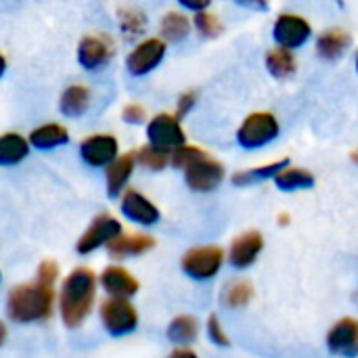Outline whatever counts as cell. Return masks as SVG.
I'll use <instances>...</instances> for the list:
<instances>
[{"mask_svg":"<svg viewBox=\"0 0 358 358\" xmlns=\"http://www.w3.org/2000/svg\"><path fill=\"white\" fill-rule=\"evenodd\" d=\"M96 296V277L90 268H76L65 279L59 296V310L63 325L69 329L80 327L92 310Z\"/></svg>","mask_w":358,"mask_h":358,"instance_id":"6da1fadb","label":"cell"},{"mask_svg":"<svg viewBox=\"0 0 358 358\" xmlns=\"http://www.w3.org/2000/svg\"><path fill=\"white\" fill-rule=\"evenodd\" d=\"M55 289L52 283L36 279V283L17 285L6 298V315L15 323L44 321L52 315Z\"/></svg>","mask_w":358,"mask_h":358,"instance_id":"7a4b0ae2","label":"cell"},{"mask_svg":"<svg viewBox=\"0 0 358 358\" xmlns=\"http://www.w3.org/2000/svg\"><path fill=\"white\" fill-rule=\"evenodd\" d=\"M279 136V122L273 113H252L237 130V143L243 149H260Z\"/></svg>","mask_w":358,"mask_h":358,"instance_id":"3957f363","label":"cell"},{"mask_svg":"<svg viewBox=\"0 0 358 358\" xmlns=\"http://www.w3.org/2000/svg\"><path fill=\"white\" fill-rule=\"evenodd\" d=\"M101 321H103V327L107 334L120 338V336H128L136 329L138 313L126 298L111 296L101 306Z\"/></svg>","mask_w":358,"mask_h":358,"instance_id":"277c9868","label":"cell"},{"mask_svg":"<svg viewBox=\"0 0 358 358\" xmlns=\"http://www.w3.org/2000/svg\"><path fill=\"white\" fill-rule=\"evenodd\" d=\"M222 260H224V252L216 245H206V248H195V250H189L182 260H180V266L185 271V275H189L191 279H197V281H206V279H212L220 266H222Z\"/></svg>","mask_w":358,"mask_h":358,"instance_id":"5b68a950","label":"cell"},{"mask_svg":"<svg viewBox=\"0 0 358 358\" xmlns=\"http://www.w3.org/2000/svg\"><path fill=\"white\" fill-rule=\"evenodd\" d=\"M224 178V166L216 159H212L208 153L195 159L185 168V180L189 189L197 193H210L214 191Z\"/></svg>","mask_w":358,"mask_h":358,"instance_id":"8992f818","label":"cell"},{"mask_svg":"<svg viewBox=\"0 0 358 358\" xmlns=\"http://www.w3.org/2000/svg\"><path fill=\"white\" fill-rule=\"evenodd\" d=\"M120 235H122V224H120L113 216L101 214V216H96V218L90 222L88 231L78 239L76 250H78V254L86 256V254H90V252L103 248V245H109V243H111L115 237H120Z\"/></svg>","mask_w":358,"mask_h":358,"instance_id":"52a82bcc","label":"cell"},{"mask_svg":"<svg viewBox=\"0 0 358 358\" xmlns=\"http://www.w3.org/2000/svg\"><path fill=\"white\" fill-rule=\"evenodd\" d=\"M147 138L151 145H157V147H164L170 151H174L176 147L187 143V134H185L178 117L172 113H157L147 124Z\"/></svg>","mask_w":358,"mask_h":358,"instance_id":"ba28073f","label":"cell"},{"mask_svg":"<svg viewBox=\"0 0 358 358\" xmlns=\"http://www.w3.org/2000/svg\"><path fill=\"white\" fill-rule=\"evenodd\" d=\"M310 34H313L310 23L304 17L292 15V13L279 15L273 27V38L277 40V44L287 46V48L302 46L310 38Z\"/></svg>","mask_w":358,"mask_h":358,"instance_id":"9c48e42d","label":"cell"},{"mask_svg":"<svg viewBox=\"0 0 358 358\" xmlns=\"http://www.w3.org/2000/svg\"><path fill=\"white\" fill-rule=\"evenodd\" d=\"M166 55V40L164 38H151L141 42L126 59V67L132 76H145L151 69H155Z\"/></svg>","mask_w":358,"mask_h":358,"instance_id":"30bf717a","label":"cell"},{"mask_svg":"<svg viewBox=\"0 0 358 358\" xmlns=\"http://www.w3.org/2000/svg\"><path fill=\"white\" fill-rule=\"evenodd\" d=\"M80 157L92 168L107 166L117 157V138L111 134H92L82 141Z\"/></svg>","mask_w":358,"mask_h":358,"instance_id":"8fae6325","label":"cell"},{"mask_svg":"<svg viewBox=\"0 0 358 358\" xmlns=\"http://www.w3.org/2000/svg\"><path fill=\"white\" fill-rule=\"evenodd\" d=\"M327 348L334 355L357 357L358 355V319L346 317L338 321L327 334Z\"/></svg>","mask_w":358,"mask_h":358,"instance_id":"7c38bea8","label":"cell"},{"mask_svg":"<svg viewBox=\"0 0 358 358\" xmlns=\"http://www.w3.org/2000/svg\"><path fill=\"white\" fill-rule=\"evenodd\" d=\"M120 210L122 214L136 222V224H145V227H151L159 220V210L155 208V203H151L147 197H143L138 191L130 189L122 195V203H120Z\"/></svg>","mask_w":358,"mask_h":358,"instance_id":"4fadbf2b","label":"cell"},{"mask_svg":"<svg viewBox=\"0 0 358 358\" xmlns=\"http://www.w3.org/2000/svg\"><path fill=\"white\" fill-rule=\"evenodd\" d=\"M262 248H264L262 235L258 231H248L233 241L231 252H229V260L235 268H248L256 262Z\"/></svg>","mask_w":358,"mask_h":358,"instance_id":"5bb4252c","label":"cell"},{"mask_svg":"<svg viewBox=\"0 0 358 358\" xmlns=\"http://www.w3.org/2000/svg\"><path fill=\"white\" fill-rule=\"evenodd\" d=\"M111 59V42L101 36H86L78 44V61L84 69H99Z\"/></svg>","mask_w":358,"mask_h":358,"instance_id":"9a60e30c","label":"cell"},{"mask_svg":"<svg viewBox=\"0 0 358 358\" xmlns=\"http://www.w3.org/2000/svg\"><path fill=\"white\" fill-rule=\"evenodd\" d=\"M101 285L109 296L130 298L138 292V281L122 266H107L101 275Z\"/></svg>","mask_w":358,"mask_h":358,"instance_id":"2e32d148","label":"cell"},{"mask_svg":"<svg viewBox=\"0 0 358 358\" xmlns=\"http://www.w3.org/2000/svg\"><path fill=\"white\" fill-rule=\"evenodd\" d=\"M134 164H136V153H124L120 157H115L109 168H107V193L109 197H117L126 182L130 180V174L134 170Z\"/></svg>","mask_w":358,"mask_h":358,"instance_id":"e0dca14e","label":"cell"},{"mask_svg":"<svg viewBox=\"0 0 358 358\" xmlns=\"http://www.w3.org/2000/svg\"><path fill=\"white\" fill-rule=\"evenodd\" d=\"M153 245H155V241L147 235H120L107 245V250H109L111 258L122 260V258H130V256H141V254L153 250Z\"/></svg>","mask_w":358,"mask_h":358,"instance_id":"ac0fdd59","label":"cell"},{"mask_svg":"<svg viewBox=\"0 0 358 358\" xmlns=\"http://www.w3.org/2000/svg\"><path fill=\"white\" fill-rule=\"evenodd\" d=\"M350 42H352V38H350L348 31H344V29H340V27L327 29V31H323V34L319 36V40H317V52H319L323 59L334 61V59H340V57L348 50Z\"/></svg>","mask_w":358,"mask_h":358,"instance_id":"d6986e66","label":"cell"},{"mask_svg":"<svg viewBox=\"0 0 358 358\" xmlns=\"http://www.w3.org/2000/svg\"><path fill=\"white\" fill-rule=\"evenodd\" d=\"M67 141H69V132L61 124H44V126L31 130V134H29V143L40 151L61 147Z\"/></svg>","mask_w":358,"mask_h":358,"instance_id":"ffe728a7","label":"cell"},{"mask_svg":"<svg viewBox=\"0 0 358 358\" xmlns=\"http://www.w3.org/2000/svg\"><path fill=\"white\" fill-rule=\"evenodd\" d=\"M88 103H90V90L86 86L73 84V86H69V88L63 90L61 101H59V107H61V113L63 115H67V117H80L88 109Z\"/></svg>","mask_w":358,"mask_h":358,"instance_id":"44dd1931","label":"cell"},{"mask_svg":"<svg viewBox=\"0 0 358 358\" xmlns=\"http://www.w3.org/2000/svg\"><path fill=\"white\" fill-rule=\"evenodd\" d=\"M29 138L25 141L21 134L17 132H6L0 136V164L2 166H13V164H19L27 151H29Z\"/></svg>","mask_w":358,"mask_h":358,"instance_id":"7402d4cb","label":"cell"},{"mask_svg":"<svg viewBox=\"0 0 358 358\" xmlns=\"http://www.w3.org/2000/svg\"><path fill=\"white\" fill-rule=\"evenodd\" d=\"M266 67L279 80L289 78L296 71V57L292 55V48L279 44V48L268 50L266 52Z\"/></svg>","mask_w":358,"mask_h":358,"instance_id":"603a6c76","label":"cell"},{"mask_svg":"<svg viewBox=\"0 0 358 358\" xmlns=\"http://www.w3.org/2000/svg\"><path fill=\"white\" fill-rule=\"evenodd\" d=\"M197 334H199V323H197V319L191 317V315H180V317H176V319L170 323V327H168V340H170L172 344H180V346L191 344V342L197 338Z\"/></svg>","mask_w":358,"mask_h":358,"instance_id":"cb8c5ba5","label":"cell"},{"mask_svg":"<svg viewBox=\"0 0 358 358\" xmlns=\"http://www.w3.org/2000/svg\"><path fill=\"white\" fill-rule=\"evenodd\" d=\"M275 185L281 191H296V189H310L315 187V176L302 168H283L275 176Z\"/></svg>","mask_w":358,"mask_h":358,"instance_id":"d4e9b609","label":"cell"},{"mask_svg":"<svg viewBox=\"0 0 358 358\" xmlns=\"http://www.w3.org/2000/svg\"><path fill=\"white\" fill-rule=\"evenodd\" d=\"M287 164H289L287 159H279V162H273V164H266V166H260V168L237 172L233 176V182L239 185V187H245V185H256L260 180H266V178H275L283 168H287Z\"/></svg>","mask_w":358,"mask_h":358,"instance_id":"484cf974","label":"cell"},{"mask_svg":"<svg viewBox=\"0 0 358 358\" xmlns=\"http://www.w3.org/2000/svg\"><path fill=\"white\" fill-rule=\"evenodd\" d=\"M159 27H162V38H164L166 42H178V40H182V38L189 34L191 23H189V19H187L185 15L172 10V13L164 15Z\"/></svg>","mask_w":358,"mask_h":358,"instance_id":"4316f807","label":"cell"},{"mask_svg":"<svg viewBox=\"0 0 358 358\" xmlns=\"http://www.w3.org/2000/svg\"><path fill=\"white\" fill-rule=\"evenodd\" d=\"M172 159V153L170 149H164V147H157V145H147L143 149L136 151V162L149 170H162L168 166V162Z\"/></svg>","mask_w":358,"mask_h":358,"instance_id":"83f0119b","label":"cell"},{"mask_svg":"<svg viewBox=\"0 0 358 358\" xmlns=\"http://www.w3.org/2000/svg\"><path fill=\"white\" fill-rule=\"evenodd\" d=\"M252 285L248 281H233L222 292V304L229 308H243L252 300Z\"/></svg>","mask_w":358,"mask_h":358,"instance_id":"f1b7e54d","label":"cell"},{"mask_svg":"<svg viewBox=\"0 0 358 358\" xmlns=\"http://www.w3.org/2000/svg\"><path fill=\"white\" fill-rule=\"evenodd\" d=\"M201 155H206V151H201L199 147H191V145H180V147H176L174 151H172V159H170V164L174 166V168H180V170H185L189 164H193L195 159H199Z\"/></svg>","mask_w":358,"mask_h":358,"instance_id":"f546056e","label":"cell"},{"mask_svg":"<svg viewBox=\"0 0 358 358\" xmlns=\"http://www.w3.org/2000/svg\"><path fill=\"white\" fill-rule=\"evenodd\" d=\"M195 27H197V31L203 36V38H216L220 31H222V25H220V21L214 17V15H210V13H206V10H199L197 15H195Z\"/></svg>","mask_w":358,"mask_h":358,"instance_id":"4dcf8cb0","label":"cell"},{"mask_svg":"<svg viewBox=\"0 0 358 358\" xmlns=\"http://www.w3.org/2000/svg\"><path fill=\"white\" fill-rule=\"evenodd\" d=\"M208 336H210V340H212L214 344H218V346H229V338H227V334L222 331V325H220V321H218L216 315H212V317L208 319Z\"/></svg>","mask_w":358,"mask_h":358,"instance_id":"1f68e13d","label":"cell"},{"mask_svg":"<svg viewBox=\"0 0 358 358\" xmlns=\"http://www.w3.org/2000/svg\"><path fill=\"white\" fill-rule=\"evenodd\" d=\"M57 277H59V266H57V262L46 260V262H42V264L38 266V277H36V279H40V281H44V283H52V285H55Z\"/></svg>","mask_w":358,"mask_h":358,"instance_id":"d6a6232c","label":"cell"},{"mask_svg":"<svg viewBox=\"0 0 358 358\" xmlns=\"http://www.w3.org/2000/svg\"><path fill=\"white\" fill-rule=\"evenodd\" d=\"M122 120L126 124H141L145 122V109L141 105H126L122 111Z\"/></svg>","mask_w":358,"mask_h":358,"instance_id":"836d02e7","label":"cell"},{"mask_svg":"<svg viewBox=\"0 0 358 358\" xmlns=\"http://www.w3.org/2000/svg\"><path fill=\"white\" fill-rule=\"evenodd\" d=\"M128 15H130V19H126V15H124V23H122L124 31H134V34H138V31L145 27V19H143V15H141V13H136V10H128Z\"/></svg>","mask_w":358,"mask_h":358,"instance_id":"e575fe53","label":"cell"},{"mask_svg":"<svg viewBox=\"0 0 358 358\" xmlns=\"http://www.w3.org/2000/svg\"><path fill=\"white\" fill-rule=\"evenodd\" d=\"M195 101H197V92H193V90L185 92V94L178 99V113H180V115H182V113H189L191 107L195 105Z\"/></svg>","mask_w":358,"mask_h":358,"instance_id":"d590c367","label":"cell"},{"mask_svg":"<svg viewBox=\"0 0 358 358\" xmlns=\"http://www.w3.org/2000/svg\"><path fill=\"white\" fill-rule=\"evenodd\" d=\"M182 6H187V8H191V10H195V13H199V10H206L208 6H210V0H178Z\"/></svg>","mask_w":358,"mask_h":358,"instance_id":"8d00e7d4","label":"cell"},{"mask_svg":"<svg viewBox=\"0 0 358 358\" xmlns=\"http://www.w3.org/2000/svg\"><path fill=\"white\" fill-rule=\"evenodd\" d=\"M172 357H195V352L189 350V348H180V350H174Z\"/></svg>","mask_w":358,"mask_h":358,"instance_id":"74e56055","label":"cell"},{"mask_svg":"<svg viewBox=\"0 0 358 358\" xmlns=\"http://www.w3.org/2000/svg\"><path fill=\"white\" fill-rule=\"evenodd\" d=\"M352 162H355V164H358V151H355V153H352Z\"/></svg>","mask_w":358,"mask_h":358,"instance_id":"f35d334b","label":"cell"},{"mask_svg":"<svg viewBox=\"0 0 358 358\" xmlns=\"http://www.w3.org/2000/svg\"><path fill=\"white\" fill-rule=\"evenodd\" d=\"M357 71H358V55H357Z\"/></svg>","mask_w":358,"mask_h":358,"instance_id":"ab89813d","label":"cell"},{"mask_svg":"<svg viewBox=\"0 0 358 358\" xmlns=\"http://www.w3.org/2000/svg\"><path fill=\"white\" fill-rule=\"evenodd\" d=\"M241 2H243V0H241Z\"/></svg>","mask_w":358,"mask_h":358,"instance_id":"60d3db41","label":"cell"}]
</instances>
